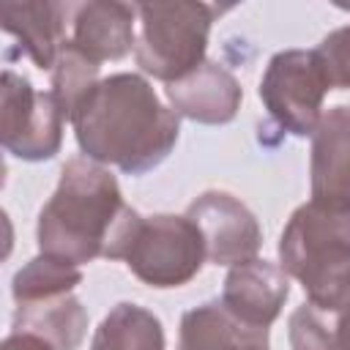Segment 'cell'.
I'll return each instance as SVG.
<instances>
[{"label":"cell","instance_id":"cell-4","mask_svg":"<svg viewBox=\"0 0 350 350\" xmlns=\"http://www.w3.org/2000/svg\"><path fill=\"white\" fill-rule=\"evenodd\" d=\"M137 5V66L164 85L183 79L205 63L216 5L208 3H134Z\"/></svg>","mask_w":350,"mask_h":350},{"label":"cell","instance_id":"cell-6","mask_svg":"<svg viewBox=\"0 0 350 350\" xmlns=\"http://www.w3.org/2000/svg\"><path fill=\"white\" fill-rule=\"evenodd\" d=\"M328 90L331 82L314 49L276 52L268 60L257 88L268 115L293 137L314 134Z\"/></svg>","mask_w":350,"mask_h":350},{"label":"cell","instance_id":"cell-15","mask_svg":"<svg viewBox=\"0 0 350 350\" xmlns=\"http://www.w3.org/2000/svg\"><path fill=\"white\" fill-rule=\"evenodd\" d=\"M14 331L36 334L55 350H77L88 334V312L74 293L33 304H16Z\"/></svg>","mask_w":350,"mask_h":350},{"label":"cell","instance_id":"cell-17","mask_svg":"<svg viewBox=\"0 0 350 350\" xmlns=\"http://www.w3.org/2000/svg\"><path fill=\"white\" fill-rule=\"evenodd\" d=\"M79 282H82L79 265L38 252V257H33L30 262H25L14 273L11 295H14L16 304L46 301V298H57V295L74 293V287Z\"/></svg>","mask_w":350,"mask_h":350},{"label":"cell","instance_id":"cell-1","mask_svg":"<svg viewBox=\"0 0 350 350\" xmlns=\"http://www.w3.org/2000/svg\"><path fill=\"white\" fill-rule=\"evenodd\" d=\"M68 123L85 159L112 164L126 175L156 170L180 134L175 109L164 107L153 85L134 71L104 77Z\"/></svg>","mask_w":350,"mask_h":350},{"label":"cell","instance_id":"cell-21","mask_svg":"<svg viewBox=\"0 0 350 350\" xmlns=\"http://www.w3.org/2000/svg\"><path fill=\"white\" fill-rule=\"evenodd\" d=\"M0 350H55V347H52L49 342H44L41 336H36V334L11 331V334L3 339Z\"/></svg>","mask_w":350,"mask_h":350},{"label":"cell","instance_id":"cell-14","mask_svg":"<svg viewBox=\"0 0 350 350\" xmlns=\"http://www.w3.org/2000/svg\"><path fill=\"white\" fill-rule=\"evenodd\" d=\"M178 350H271L268 328L232 317L221 301H205L180 317Z\"/></svg>","mask_w":350,"mask_h":350},{"label":"cell","instance_id":"cell-13","mask_svg":"<svg viewBox=\"0 0 350 350\" xmlns=\"http://www.w3.org/2000/svg\"><path fill=\"white\" fill-rule=\"evenodd\" d=\"M68 5L38 0V3H3L0 5V25L8 36H14L22 52L41 68L52 71L55 57L63 46V27H66Z\"/></svg>","mask_w":350,"mask_h":350},{"label":"cell","instance_id":"cell-8","mask_svg":"<svg viewBox=\"0 0 350 350\" xmlns=\"http://www.w3.org/2000/svg\"><path fill=\"white\" fill-rule=\"evenodd\" d=\"M205 241V257L213 265H238L254 260L262 246V230L254 213L230 191L208 189L186 208Z\"/></svg>","mask_w":350,"mask_h":350},{"label":"cell","instance_id":"cell-7","mask_svg":"<svg viewBox=\"0 0 350 350\" xmlns=\"http://www.w3.org/2000/svg\"><path fill=\"white\" fill-rule=\"evenodd\" d=\"M63 107L52 90H36L14 68L0 82V142L22 161H46L63 145Z\"/></svg>","mask_w":350,"mask_h":350},{"label":"cell","instance_id":"cell-3","mask_svg":"<svg viewBox=\"0 0 350 350\" xmlns=\"http://www.w3.org/2000/svg\"><path fill=\"white\" fill-rule=\"evenodd\" d=\"M279 262L301 282L312 306L323 312L350 306V213L312 200L298 205L282 230Z\"/></svg>","mask_w":350,"mask_h":350},{"label":"cell","instance_id":"cell-5","mask_svg":"<svg viewBox=\"0 0 350 350\" xmlns=\"http://www.w3.org/2000/svg\"><path fill=\"white\" fill-rule=\"evenodd\" d=\"M205 260V241L186 213L142 216L123 257L126 268L142 284L159 290L189 284L202 271Z\"/></svg>","mask_w":350,"mask_h":350},{"label":"cell","instance_id":"cell-2","mask_svg":"<svg viewBox=\"0 0 350 350\" xmlns=\"http://www.w3.org/2000/svg\"><path fill=\"white\" fill-rule=\"evenodd\" d=\"M129 211L115 175L104 164L74 156L63 164L55 194L38 211V252L74 265L107 257Z\"/></svg>","mask_w":350,"mask_h":350},{"label":"cell","instance_id":"cell-9","mask_svg":"<svg viewBox=\"0 0 350 350\" xmlns=\"http://www.w3.org/2000/svg\"><path fill=\"white\" fill-rule=\"evenodd\" d=\"M312 202L350 213V107L328 109L312 134Z\"/></svg>","mask_w":350,"mask_h":350},{"label":"cell","instance_id":"cell-16","mask_svg":"<svg viewBox=\"0 0 350 350\" xmlns=\"http://www.w3.org/2000/svg\"><path fill=\"white\" fill-rule=\"evenodd\" d=\"M90 350H164L161 320L139 304L120 301L98 323Z\"/></svg>","mask_w":350,"mask_h":350},{"label":"cell","instance_id":"cell-19","mask_svg":"<svg viewBox=\"0 0 350 350\" xmlns=\"http://www.w3.org/2000/svg\"><path fill=\"white\" fill-rule=\"evenodd\" d=\"M98 71H101V63L85 55L74 41H63L55 57V66H52V93L60 101L66 120H71L82 98L101 82Z\"/></svg>","mask_w":350,"mask_h":350},{"label":"cell","instance_id":"cell-18","mask_svg":"<svg viewBox=\"0 0 350 350\" xmlns=\"http://www.w3.org/2000/svg\"><path fill=\"white\" fill-rule=\"evenodd\" d=\"M287 328L293 350H350V306L323 312L304 304L290 314Z\"/></svg>","mask_w":350,"mask_h":350},{"label":"cell","instance_id":"cell-20","mask_svg":"<svg viewBox=\"0 0 350 350\" xmlns=\"http://www.w3.org/2000/svg\"><path fill=\"white\" fill-rule=\"evenodd\" d=\"M317 57L325 68V77L331 88L350 90V25L331 30L320 44H317Z\"/></svg>","mask_w":350,"mask_h":350},{"label":"cell","instance_id":"cell-11","mask_svg":"<svg viewBox=\"0 0 350 350\" xmlns=\"http://www.w3.org/2000/svg\"><path fill=\"white\" fill-rule=\"evenodd\" d=\"M164 96L178 118L202 123V126H224L235 120L243 90L238 79L213 60H205L191 74L164 88Z\"/></svg>","mask_w":350,"mask_h":350},{"label":"cell","instance_id":"cell-10","mask_svg":"<svg viewBox=\"0 0 350 350\" xmlns=\"http://www.w3.org/2000/svg\"><path fill=\"white\" fill-rule=\"evenodd\" d=\"M290 295V279L282 265L271 260H246L227 271L221 287V306L246 325L268 328Z\"/></svg>","mask_w":350,"mask_h":350},{"label":"cell","instance_id":"cell-12","mask_svg":"<svg viewBox=\"0 0 350 350\" xmlns=\"http://www.w3.org/2000/svg\"><path fill=\"white\" fill-rule=\"evenodd\" d=\"M137 5L115 0H90L74 5L71 41L96 63L120 60L137 44Z\"/></svg>","mask_w":350,"mask_h":350}]
</instances>
